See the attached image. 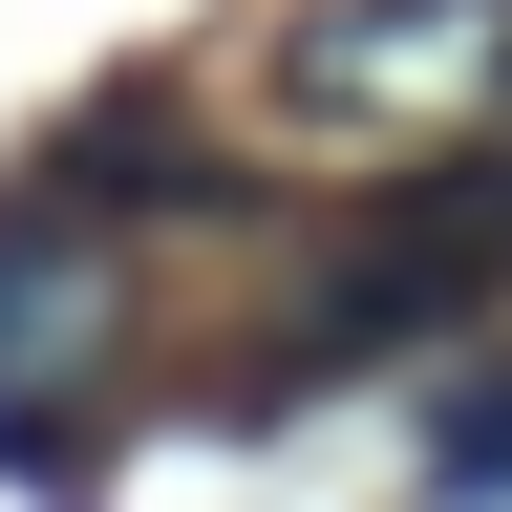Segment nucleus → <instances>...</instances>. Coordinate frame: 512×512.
<instances>
[{
	"mask_svg": "<svg viewBox=\"0 0 512 512\" xmlns=\"http://www.w3.org/2000/svg\"><path fill=\"white\" fill-rule=\"evenodd\" d=\"M427 491H448V512L512 491V384H448V406H427Z\"/></svg>",
	"mask_w": 512,
	"mask_h": 512,
	"instance_id": "nucleus-4",
	"label": "nucleus"
},
{
	"mask_svg": "<svg viewBox=\"0 0 512 512\" xmlns=\"http://www.w3.org/2000/svg\"><path fill=\"white\" fill-rule=\"evenodd\" d=\"M107 342H128V256L86 214V171L0 192V470H86Z\"/></svg>",
	"mask_w": 512,
	"mask_h": 512,
	"instance_id": "nucleus-2",
	"label": "nucleus"
},
{
	"mask_svg": "<svg viewBox=\"0 0 512 512\" xmlns=\"http://www.w3.org/2000/svg\"><path fill=\"white\" fill-rule=\"evenodd\" d=\"M470 299H512V150H427L384 214L320 256L299 299V363H384V342H448Z\"/></svg>",
	"mask_w": 512,
	"mask_h": 512,
	"instance_id": "nucleus-3",
	"label": "nucleus"
},
{
	"mask_svg": "<svg viewBox=\"0 0 512 512\" xmlns=\"http://www.w3.org/2000/svg\"><path fill=\"white\" fill-rule=\"evenodd\" d=\"M278 128L320 150H512V0H299L278 22Z\"/></svg>",
	"mask_w": 512,
	"mask_h": 512,
	"instance_id": "nucleus-1",
	"label": "nucleus"
}]
</instances>
